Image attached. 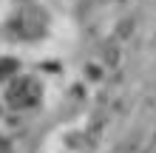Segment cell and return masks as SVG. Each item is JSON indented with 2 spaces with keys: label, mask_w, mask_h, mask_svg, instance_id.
<instances>
[{
  "label": "cell",
  "mask_w": 156,
  "mask_h": 153,
  "mask_svg": "<svg viewBox=\"0 0 156 153\" xmlns=\"http://www.w3.org/2000/svg\"><path fill=\"white\" fill-rule=\"evenodd\" d=\"M9 31L17 40H40L48 31V14L40 6H23L17 9L14 17L9 20Z\"/></svg>",
  "instance_id": "1"
},
{
  "label": "cell",
  "mask_w": 156,
  "mask_h": 153,
  "mask_svg": "<svg viewBox=\"0 0 156 153\" xmlns=\"http://www.w3.org/2000/svg\"><path fill=\"white\" fill-rule=\"evenodd\" d=\"M43 99V82L37 77H17L6 88V105L12 111H31Z\"/></svg>",
  "instance_id": "2"
},
{
  "label": "cell",
  "mask_w": 156,
  "mask_h": 153,
  "mask_svg": "<svg viewBox=\"0 0 156 153\" xmlns=\"http://www.w3.org/2000/svg\"><path fill=\"white\" fill-rule=\"evenodd\" d=\"M20 71V62L14 57H0V79H12Z\"/></svg>",
  "instance_id": "3"
},
{
  "label": "cell",
  "mask_w": 156,
  "mask_h": 153,
  "mask_svg": "<svg viewBox=\"0 0 156 153\" xmlns=\"http://www.w3.org/2000/svg\"><path fill=\"white\" fill-rule=\"evenodd\" d=\"M0 153H12V142L6 136H0Z\"/></svg>",
  "instance_id": "4"
}]
</instances>
